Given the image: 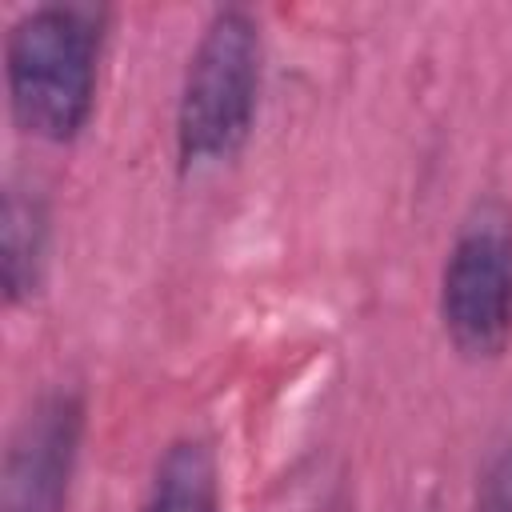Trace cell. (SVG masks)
<instances>
[{"instance_id": "cell-6", "label": "cell", "mask_w": 512, "mask_h": 512, "mask_svg": "<svg viewBox=\"0 0 512 512\" xmlns=\"http://www.w3.org/2000/svg\"><path fill=\"white\" fill-rule=\"evenodd\" d=\"M140 512H220V472L208 440L184 436L168 444Z\"/></svg>"}, {"instance_id": "cell-5", "label": "cell", "mask_w": 512, "mask_h": 512, "mask_svg": "<svg viewBox=\"0 0 512 512\" xmlns=\"http://www.w3.org/2000/svg\"><path fill=\"white\" fill-rule=\"evenodd\" d=\"M48 252V208L28 184H8L0 212V280L8 304L36 296Z\"/></svg>"}, {"instance_id": "cell-7", "label": "cell", "mask_w": 512, "mask_h": 512, "mask_svg": "<svg viewBox=\"0 0 512 512\" xmlns=\"http://www.w3.org/2000/svg\"><path fill=\"white\" fill-rule=\"evenodd\" d=\"M472 512H512V436L488 456L480 484H476Z\"/></svg>"}, {"instance_id": "cell-4", "label": "cell", "mask_w": 512, "mask_h": 512, "mask_svg": "<svg viewBox=\"0 0 512 512\" xmlns=\"http://www.w3.org/2000/svg\"><path fill=\"white\" fill-rule=\"evenodd\" d=\"M80 432H84V400L76 392L40 396L8 440L4 476H0V512H64L80 452Z\"/></svg>"}, {"instance_id": "cell-3", "label": "cell", "mask_w": 512, "mask_h": 512, "mask_svg": "<svg viewBox=\"0 0 512 512\" xmlns=\"http://www.w3.org/2000/svg\"><path fill=\"white\" fill-rule=\"evenodd\" d=\"M440 320L464 360H496L512 340V212L480 200L444 260Z\"/></svg>"}, {"instance_id": "cell-1", "label": "cell", "mask_w": 512, "mask_h": 512, "mask_svg": "<svg viewBox=\"0 0 512 512\" xmlns=\"http://www.w3.org/2000/svg\"><path fill=\"white\" fill-rule=\"evenodd\" d=\"M100 12L48 4L20 16L4 44L8 108L24 136L68 144L92 116L100 64Z\"/></svg>"}, {"instance_id": "cell-2", "label": "cell", "mask_w": 512, "mask_h": 512, "mask_svg": "<svg viewBox=\"0 0 512 512\" xmlns=\"http://www.w3.org/2000/svg\"><path fill=\"white\" fill-rule=\"evenodd\" d=\"M260 96V32L248 12L224 8L208 20L180 88L176 152L184 168L220 164L252 132Z\"/></svg>"}]
</instances>
